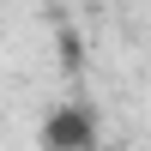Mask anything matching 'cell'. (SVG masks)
Segmentation results:
<instances>
[{
    "label": "cell",
    "instance_id": "obj_1",
    "mask_svg": "<svg viewBox=\"0 0 151 151\" xmlns=\"http://www.w3.org/2000/svg\"><path fill=\"white\" fill-rule=\"evenodd\" d=\"M42 151H91V115H85L79 103L55 109V115L42 121Z\"/></svg>",
    "mask_w": 151,
    "mask_h": 151
}]
</instances>
